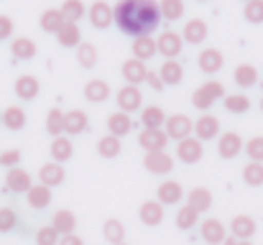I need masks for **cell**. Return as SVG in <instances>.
<instances>
[{
    "mask_svg": "<svg viewBox=\"0 0 263 245\" xmlns=\"http://www.w3.org/2000/svg\"><path fill=\"white\" fill-rule=\"evenodd\" d=\"M156 46H159V54H164V59H176V56L181 54L184 39H181L176 31H164V33L156 39Z\"/></svg>",
    "mask_w": 263,
    "mask_h": 245,
    "instance_id": "obj_10",
    "label": "cell"
},
{
    "mask_svg": "<svg viewBox=\"0 0 263 245\" xmlns=\"http://www.w3.org/2000/svg\"><path fill=\"white\" fill-rule=\"evenodd\" d=\"M15 225H18V215L10 207H3L0 210V233H10V230H15Z\"/></svg>",
    "mask_w": 263,
    "mask_h": 245,
    "instance_id": "obj_48",
    "label": "cell"
},
{
    "mask_svg": "<svg viewBox=\"0 0 263 245\" xmlns=\"http://www.w3.org/2000/svg\"><path fill=\"white\" fill-rule=\"evenodd\" d=\"M138 217H141V222H143V225L156 228V225H161V222H164V204H161L159 199H148V202H143V204H141Z\"/></svg>",
    "mask_w": 263,
    "mask_h": 245,
    "instance_id": "obj_14",
    "label": "cell"
},
{
    "mask_svg": "<svg viewBox=\"0 0 263 245\" xmlns=\"http://www.w3.org/2000/svg\"><path fill=\"white\" fill-rule=\"evenodd\" d=\"M49 154H51V159H54L57 163H64V161H69V159L74 156V146H72V141H69V138L57 136V138L51 141Z\"/></svg>",
    "mask_w": 263,
    "mask_h": 245,
    "instance_id": "obj_27",
    "label": "cell"
},
{
    "mask_svg": "<svg viewBox=\"0 0 263 245\" xmlns=\"http://www.w3.org/2000/svg\"><path fill=\"white\" fill-rule=\"evenodd\" d=\"M26 199H28V207L31 210H46L51 204V189L44 186V184H33L26 192Z\"/></svg>",
    "mask_w": 263,
    "mask_h": 245,
    "instance_id": "obj_22",
    "label": "cell"
},
{
    "mask_svg": "<svg viewBox=\"0 0 263 245\" xmlns=\"http://www.w3.org/2000/svg\"><path fill=\"white\" fill-rule=\"evenodd\" d=\"M120 245H125V243H120Z\"/></svg>",
    "mask_w": 263,
    "mask_h": 245,
    "instance_id": "obj_58",
    "label": "cell"
},
{
    "mask_svg": "<svg viewBox=\"0 0 263 245\" xmlns=\"http://www.w3.org/2000/svg\"><path fill=\"white\" fill-rule=\"evenodd\" d=\"M130 128H133L130 115H128V112H123V110H118V112H112V115L107 118V130H110V136L123 138V136H128V133H130Z\"/></svg>",
    "mask_w": 263,
    "mask_h": 245,
    "instance_id": "obj_26",
    "label": "cell"
},
{
    "mask_svg": "<svg viewBox=\"0 0 263 245\" xmlns=\"http://www.w3.org/2000/svg\"><path fill=\"white\" fill-rule=\"evenodd\" d=\"M161 18L166 21H179L184 15V0H161Z\"/></svg>",
    "mask_w": 263,
    "mask_h": 245,
    "instance_id": "obj_43",
    "label": "cell"
},
{
    "mask_svg": "<svg viewBox=\"0 0 263 245\" xmlns=\"http://www.w3.org/2000/svg\"><path fill=\"white\" fill-rule=\"evenodd\" d=\"M59 245H85V243H82V238H80V235H74V233H72V235H62Z\"/></svg>",
    "mask_w": 263,
    "mask_h": 245,
    "instance_id": "obj_53",
    "label": "cell"
},
{
    "mask_svg": "<svg viewBox=\"0 0 263 245\" xmlns=\"http://www.w3.org/2000/svg\"><path fill=\"white\" fill-rule=\"evenodd\" d=\"M194 136L199 141H212V138H220V120L210 112L199 115L197 123H194Z\"/></svg>",
    "mask_w": 263,
    "mask_h": 245,
    "instance_id": "obj_11",
    "label": "cell"
},
{
    "mask_svg": "<svg viewBox=\"0 0 263 245\" xmlns=\"http://www.w3.org/2000/svg\"><path fill=\"white\" fill-rule=\"evenodd\" d=\"M230 235L238 240H251L256 235V220L248 215H238L230 220Z\"/></svg>",
    "mask_w": 263,
    "mask_h": 245,
    "instance_id": "obj_17",
    "label": "cell"
},
{
    "mask_svg": "<svg viewBox=\"0 0 263 245\" xmlns=\"http://www.w3.org/2000/svg\"><path fill=\"white\" fill-rule=\"evenodd\" d=\"M148 77V69H146V62H141V59H128L125 64H123V80L125 84H141V82H146Z\"/></svg>",
    "mask_w": 263,
    "mask_h": 245,
    "instance_id": "obj_20",
    "label": "cell"
},
{
    "mask_svg": "<svg viewBox=\"0 0 263 245\" xmlns=\"http://www.w3.org/2000/svg\"><path fill=\"white\" fill-rule=\"evenodd\" d=\"M222 245H238V238H233V235H230V238H225V243Z\"/></svg>",
    "mask_w": 263,
    "mask_h": 245,
    "instance_id": "obj_54",
    "label": "cell"
},
{
    "mask_svg": "<svg viewBox=\"0 0 263 245\" xmlns=\"http://www.w3.org/2000/svg\"><path fill=\"white\" fill-rule=\"evenodd\" d=\"M235 84L243 87V89L256 87V84H258V69H256L253 64H240V67L235 69Z\"/></svg>",
    "mask_w": 263,
    "mask_h": 245,
    "instance_id": "obj_37",
    "label": "cell"
},
{
    "mask_svg": "<svg viewBox=\"0 0 263 245\" xmlns=\"http://www.w3.org/2000/svg\"><path fill=\"white\" fill-rule=\"evenodd\" d=\"M110 97V84L105 80H89L85 84V100L89 102H105Z\"/></svg>",
    "mask_w": 263,
    "mask_h": 245,
    "instance_id": "obj_33",
    "label": "cell"
},
{
    "mask_svg": "<svg viewBox=\"0 0 263 245\" xmlns=\"http://www.w3.org/2000/svg\"><path fill=\"white\" fill-rule=\"evenodd\" d=\"M197 222H199V212H197L194 207L184 204V207L176 212V228H179V230H192Z\"/></svg>",
    "mask_w": 263,
    "mask_h": 245,
    "instance_id": "obj_41",
    "label": "cell"
},
{
    "mask_svg": "<svg viewBox=\"0 0 263 245\" xmlns=\"http://www.w3.org/2000/svg\"><path fill=\"white\" fill-rule=\"evenodd\" d=\"M77 62H80V67L92 69V67L97 64V49H95L92 44H80V46H77Z\"/></svg>",
    "mask_w": 263,
    "mask_h": 245,
    "instance_id": "obj_45",
    "label": "cell"
},
{
    "mask_svg": "<svg viewBox=\"0 0 263 245\" xmlns=\"http://www.w3.org/2000/svg\"><path fill=\"white\" fill-rule=\"evenodd\" d=\"M10 36H13V18L0 15V41H5V39H10Z\"/></svg>",
    "mask_w": 263,
    "mask_h": 245,
    "instance_id": "obj_51",
    "label": "cell"
},
{
    "mask_svg": "<svg viewBox=\"0 0 263 245\" xmlns=\"http://www.w3.org/2000/svg\"><path fill=\"white\" fill-rule=\"evenodd\" d=\"M166 141H169V136H166L164 128H143V133L138 136V143H141V148H143L146 154H151V151H164V148H166Z\"/></svg>",
    "mask_w": 263,
    "mask_h": 245,
    "instance_id": "obj_6",
    "label": "cell"
},
{
    "mask_svg": "<svg viewBox=\"0 0 263 245\" xmlns=\"http://www.w3.org/2000/svg\"><path fill=\"white\" fill-rule=\"evenodd\" d=\"M143 166H146V171H151L156 176H164L174 168V156H169L166 151H151V154L143 156Z\"/></svg>",
    "mask_w": 263,
    "mask_h": 245,
    "instance_id": "obj_7",
    "label": "cell"
},
{
    "mask_svg": "<svg viewBox=\"0 0 263 245\" xmlns=\"http://www.w3.org/2000/svg\"><path fill=\"white\" fill-rule=\"evenodd\" d=\"M133 59H141V62H148L159 54V46H156V39L154 36H136L133 39Z\"/></svg>",
    "mask_w": 263,
    "mask_h": 245,
    "instance_id": "obj_15",
    "label": "cell"
},
{
    "mask_svg": "<svg viewBox=\"0 0 263 245\" xmlns=\"http://www.w3.org/2000/svg\"><path fill=\"white\" fill-rule=\"evenodd\" d=\"M57 39H59V44H62L64 49H77V46L82 44V31H80L77 23H69V21H67V23L59 28Z\"/></svg>",
    "mask_w": 263,
    "mask_h": 245,
    "instance_id": "obj_24",
    "label": "cell"
},
{
    "mask_svg": "<svg viewBox=\"0 0 263 245\" xmlns=\"http://www.w3.org/2000/svg\"><path fill=\"white\" fill-rule=\"evenodd\" d=\"M31 186H33V181H31V174H28L26 168H21V166L8 168V176H5V189H8V192L23 194V192H28Z\"/></svg>",
    "mask_w": 263,
    "mask_h": 245,
    "instance_id": "obj_9",
    "label": "cell"
},
{
    "mask_svg": "<svg viewBox=\"0 0 263 245\" xmlns=\"http://www.w3.org/2000/svg\"><path fill=\"white\" fill-rule=\"evenodd\" d=\"M115 100H118V107L123 110V112H136V110H141V105H143V95H141V87H136V84H125V87H120L118 89V95H115Z\"/></svg>",
    "mask_w": 263,
    "mask_h": 245,
    "instance_id": "obj_3",
    "label": "cell"
},
{
    "mask_svg": "<svg viewBox=\"0 0 263 245\" xmlns=\"http://www.w3.org/2000/svg\"><path fill=\"white\" fill-rule=\"evenodd\" d=\"M146 84H148L151 89H156V92L166 87V84H164V80H161V74H159V72H148V77H146Z\"/></svg>",
    "mask_w": 263,
    "mask_h": 245,
    "instance_id": "obj_52",
    "label": "cell"
},
{
    "mask_svg": "<svg viewBox=\"0 0 263 245\" xmlns=\"http://www.w3.org/2000/svg\"><path fill=\"white\" fill-rule=\"evenodd\" d=\"M246 154L251 161H261L263 163V136H256L246 143Z\"/></svg>",
    "mask_w": 263,
    "mask_h": 245,
    "instance_id": "obj_49",
    "label": "cell"
},
{
    "mask_svg": "<svg viewBox=\"0 0 263 245\" xmlns=\"http://www.w3.org/2000/svg\"><path fill=\"white\" fill-rule=\"evenodd\" d=\"M102 235H105V240L110 245H120L125 240V225L120 222V220H105V225H102Z\"/></svg>",
    "mask_w": 263,
    "mask_h": 245,
    "instance_id": "obj_34",
    "label": "cell"
},
{
    "mask_svg": "<svg viewBox=\"0 0 263 245\" xmlns=\"http://www.w3.org/2000/svg\"><path fill=\"white\" fill-rule=\"evenodd\" d=\"M51 228H54L59 235H72L74 228H77L74 212H69V210H57L54 217H51Z\"/></svg>",
    "mask_w": 263,
    "mask_h": 245,
    "instance_id": "obj_23",
    "label": "cell"
},
{
    "mask_svg": "<svg viewBox=\"0 0 263 245\" xmlns=\"http://www.w3.org/2000/svg\"><path fill=\"white\" fill-rule=\"evenodd\" d=\"M243 181L248 186H263V163L261 161H248L243 168Z\"/></svg>",
    "mask_w": 263,
    "mask_h": 245,
    "instance_id": "obj_42",
    "label": "cell"
},
{
    "mask_svg": "<svg viewBox=\"0 0 263 245\" xmlns=\"http://www.w3.org/2000/svg\"><path fill=\"white\" fill-rule=\"evenodd\" d=\"M64 166L57 161H49L44 163L41 168H39V179H41V184L44 186H49V189H54V186H59L62 181H64Z\"/></svg>",
    "mask_w": 263,
    "mask_h": 245,
    "instance_id": "obj_18",
    "label": "cell"
},
{
    "mask_svg": "<svg viewBox=\"0 0 263 245\" xmlns=\"http://www.w3.org/2000/svg\"><path fill=\"white\" fill-rule=\"evenodd\" d=\"M156 197H159V202H161V204H179V202H181V197H184V189H181V184H179V181L166 179V181H161V184H159Z\"/></svg>",
    "mask_w": 263,
    "mask_h": 245,
    "instance_id": "obj_21",
    "label": "cell"
},
{
    "mask_svg": "<svg viewBox=\"0 0 263 245\" xmlns=\"http://www.w3.org/2000/svg\"><path fill=\"white\" fill-rule=\"evenodd\" d=\"M23 159V154L18 151V148H10V151H3L0 154V166H5V168H15L18 163Z\"/></svg>",
    "mask_w": 263,
    "mask_h": 245,
    "instance_id": "obj_50",
    "label": "cell"
},
{
    "mask_svg": "<svg viewBox=\"0 0 263 245\" xmlns=\"http://www.w3.org/2000/svg\"><path fill=\"white\" fill-rule=\"evenodd\" d=\"M202 156H204V146L197 136H189L176 143V159L181 163H197Z\"/></svg>",
    "mask_w": 263,
    "mask_h": 245,
    "instance_id": "obj_4",
    "label": "cell"
},
{
    "mask_svg": "<svg viewBox=\"0 0 263 245\" xmlns=\"http://www.w3.org/2000/svg\"><path fill=\"white\" fill-rule=\"evenodd\" d=\"M3 125H5L8 130H21V128L26 125V112H23V107H18V105L5 107V110H3Z\"/></svg>",
    "mask_w": 263,
    "mask_h": 245,
    "instance_id": "obj_35",
    "label": "cell"
},
{
    "mask_svg": "<svg viewBox=\"0 0 263 245\" xmlns=\"http://www.w3.org/2000/svg\"><path fill=\"white\" fill-rule=\"evenodd\" d=\"M15 97H21V100H33L36 95H39V89H41V84L39 80L33 77V74H23V77H18L15 80Z\"/></svg>",
    "mask_w": 263,
    "mask_h": 245,
    "instance_id": "obj_28",
    "label": "cell"
},
{
    "mask_svg": "<svg viewBox=\"0 0 263 245\" xmlns=\"http://www.w3.org/2000/svg\"><path fill=\"white\" fill-rule=\"evenodd\" d=\"M220 97H225V87H222V82L210 80V82H204V84H199V87L194 89V95H192V105H194L197 110L207 112Z\"/></svg>",
    "mask_w": 263,
    "mask_h": 245,
    "instance_id": "obj_2",
    "label": "cell"
},
{
    "mask_svg": "<svg viewBox=\"0 0 263 245\" xmlns=\"http://www.w3.org/2000/svg\"><path fill=\"white\" fill-rule=\"evenodd\" d=\"M243 148H246V146H243L240 136L233 133V130H228V133H222V136L217 138V154H220L222 159H235Z\"/></svg>",
    "mask_w": 263,
    "mask_h": 245,
    "instance_id": "obj_13",
    "label": "cell"
},
{
    "mask_svg": "<svg viewBox=\"0 0 263 245\" xmlns=\"http://www.w3.org/2000/svg\"><path fill=\"white\" fill-rule=\"evenodd\" d=\"M62 240V235L49 225V228H41L39 233H36V245H59Z\"/></svg>",
    "mask_w": 263,
    "mask_h": 245,
    "instance_id": "obj_47",
    "label": "cell"
},
{
    "mask_svg": "<svg viewBox=\"0 0 263 245\" xmlns=\"http://www.w3.org/2000/svg\"><path fill=\"white\" fill-rule=\"evenodd\" d=\"M115 23L128 36H151L161 21V5L156 0H118Z\"/></svg>",
    "mask_w": 263,
    "mask_h": 245,
    "instance_id": "obj_1",
    "label": "cell"
},
{
    "mask_svg": "<svg viewBox=\"0 0 263 245\" xmlns=\"http://www.w3.org/2000/svg\"><path fill=\"white\" fill-rule=\"evenodd\" d=\"M243 15L248 23H263V0H248L243 8Z\"/></svg>",
    "mask_w": 263,
    "mask_h": 245,
    "instance_id": "obj_46",
    "label": "cell"
},
{
    "mask_svg": "<svg viewBox=\"0 0 263 245\" xmlns=\"http://www.w3.org/2000/svg\"><path fill=\"white\" fill-rule=\"evenodd\" d=\"M159 74H161L164 84H179V82L184 80V67H181V62H176V59H164Z\"/></svg>",
    "mask_w": 263,
    "mask_h": 245,
    "instance_id": "obj_32",
    "label": "cell"
},
{
    "mask_svg": "<svg viewBox=\"0 0 263 245\" xmlns=\"http://www.w3.org/2000/svg\"><path fill=\"white\" fill-rule=\"evenodd\" d=\"M225 110L233 115H246L251 110L248 95H225Z\"/></svg>",
    "mask_w": 263,
    "mask_h": 245,
    "instance_id": "obj_39",
    "label": "cell"
},
{
    "mask_svg": "<svg viewBox=\"0 0 263 245\" xmlns=\"http://www.w3.org/2000/svg\"><path fill=\"white\" fill-rule=\"evenodd\" d=\"M261 110H263V97H261Z\"/></svg>",
    "mask_w": 263,
    "mask_h": 245,
    "instance_id": "obj_57",
    "label": "cell"
},
{
    "mask_svg": "<svg viewBox=\"0 0 263 245\" xmlns=\"http://www.w3.org/2000/svg\"><path fill=\"white\" fill-rule=\"evenodd\" d=\"M246 3H248V0H246Z\"/></svg>",
    "mask_w": 263,
    "mask_h": 245,
    "instance_id": "obj_59",
    "label": "cell"
},
{
    "mask_svg": "<svg viewBox=\"0 0 263 245\" xmlns=\"http://www.w3.org/2000/svg\"><path fill=\"white\" fill-rule=\"evenodd\" d=\"M199 235H202V240L207 245H220V243H225V238H228L225 225H222L220 220H215V217H207V220L199 225Z\"/></svg>",
    "mask_w": 263,
    "mask_h": 245,
    "instance_id": "obj_12",
    "label": "cell"
},
{
    "mask_svg": "<svg viewBox=\"0 0 263 245\" xmlns=\"http://www.w3.org/2000/svg\"><path fill=\"white\" fill-rule=\"evenodd\" d=\"M192 133H194V123L189 120V115L176 112V115H169V118H166V136L174 138L176 143L184 141V138H189Z\"/></svg>",
    "mask_w": 263,
    "mask_h": 245,
    "instance_id": "obj_5",
    "label": "cell"
},
{
    "mask_svg": "<svg viewBox=\"0 0 263 245\" xmlns=\"http://www.w3.org/2000/svg\"><path fill=\"white\" fill-rule=\"evenodd\" d=\"M62 15H64V21H69V23H77L80 18H85V3L82 0H64L62 3Z\"/></svg>",
    "mask_w": 263,
    "mask_h": 245,
    "instance_id": "obj_40",
    "label": "cell"
},
{
    "mask_svg": "<svg viewBox=\"0 0 263 245\" xmlns=\"http://www.w3.org/2000/svg\"><path fill=\"white\" fill-rule=\"evenodd\" d=\"M64 115H67V112H62V110H57V107L46 115V130H49V136L57 138V136L64 133Z\"/></svg>",
    "mask_w": 263,
    "mask_h": 245,
    "instance_id": "obj_44",
    "label": "cell"
},
{
    "mask_svg": "<svg viewBox=\"0 0 263 245\" xmlns=\"http://www.w3.org/2000/svg\"><path fill=\"white\" fill-rule=\"evenodd\" d=\"M238 245H253L251 240H238Z\"/></svg>",
    "mask_w": 263,
    "mask_h": 245,
    "instance_id": "obj_55",
    "label": "cell"
},
{
    "mask_svg": "<svg viewBox=\"0 0 263 245\" xmlns=\"http://www.w3.org/2000/svg\"><path fill=\"white\" fill-rule=\"evenodd\" d=\"M0 125H3V112H0Z\"/></svg>",
    "mask_w": 263,
    "mask_h": 245,
    "instance_id": "obj_56",
    "label": "cell"
},
{
    "mask_svg": "<svg viewBox=\"0 0 263 245\" xmlns=\"http://www.w3.org/2000/svg\"><path fill=\"white\" fill-rule=\"evenodd\" d=\"M141 123H143V128H164L166 125V112L159 105H146L141 110Z\"/></svg>",
    "mask_w": 263,
    "mask_h": 245,
    "instance_id": "obj_31",
    "label": "cell"
},
{
    "mask_svg": "<svg viewBox=\"0 0 263 245\" xmlns=\"http://www.w3.org/2000/svg\"><path fill=\"white\" fill-rule=\"evenodd\" d=\"M87 18L95 28H107V26L115 21V10H112L105 0H95L87 8Z\"/></svg>",
    "mask_w": 263,
    "mask_h": 245,
    "instance_id": "obj_8",
    "label": "cell"
},
{
    "mask_svg": "<svg viewBox=\"0 0 263 245\" xmlns=\"http://www.w3.org/2000/svg\"><path fill=\"white\" fill-rule=\"evenodd\" d=\"M181 39H184L186 44H192V46H199V44L207 39V23H204L202 18L186 21V26H184V31H181Z\"/></svg>",
    "mask_w": 263,
    "mask_h": 245,
    "instance_id": "obj_19",
    "label": "cell"
},
{
    "mask_svg": "<svg viewBox=\"0 0 263 245\" xmlns=\"http://www.w3.org/2000/svg\"><path fill=\"white\" fill-rule=\"evenodd\" d=\"M36 51H39V49H36V41H33V39L18 36V39L10 41V54H13L15 59H33Z\"/></svg>",
    "mask_w": 263,
    "mask_h": 245,
    "instance_id": "obj_30",
    "label": "cell"
},
{
    "mask_svg": "<svg viewBox=\"0 0 263 245\" xmlns=\"http://www.w3.org/2000/svg\"><path fill=\"white\" fill-rule=\"evenodd\" d=\"M97 154H100L102 159H115V156H120V138H118V136H102V138L97 141Z\"/></svg>",
    "mask_w": 263,
    "mask_h": 245,
    "instance_id": "obj_38",
    "label": "cell"
},
{
    "mask_svg": "<svg viewBox=\"0 0 263 245\" xmlns=\"http://www.w3.org/2000/svg\"><path fill=\"white\" fill-rule=\"evenodd\" d=\"M222 64H225V59H222V54L217 49H202L199 56H197V67L204 74H217L222 69Z\"/></svg>",
    "mask_w": 263,
    "mask_h": 245,
    "instance_id": "obj_16",
    "label": "cell"
},
{
    "mask_svg": "<svg viewBox=\"0 0 263 245\" xmlns=\"http://www.w3.org/2000/svg\"><path fill=\"white\" fill-rule=\"evenodd\" d=\"M186 204L194 207L199 215L207 212V210L212 207V194H210V189H204V186H194V189L186 194Z\"/></svg>",
    "mask_w": 263,
    "mask_h": 245,
    "instance_id": "obj_29",
    "label": "cell"
},
{
    "mask_svg": "<svg viewBox=\"0 0 263 245\" xmlns=\"http://www.w3.org/2000/svg\"><path fill=\"white\" fill-rule=\"evenodd\" d=\"M87 130V112L82 110H69L64 115V133L67 136H80Z\"/></svg>",
    "mask_w": 263,
    "mask_h": 245,
    "instance_id": "obj_25",
    "label": "cell"
},
{
    "mask_svg": "<svg viewBox=\"0 0 263 245\" xmlns=\"http://www.w3.org/2000/svg\"><path fill=\"white\" fill-rule=\"evenodd\" d=\"M64 23H67V21H64L62 10H57V8H49V10L41 13V28H44L46 33H59V28H62Z\"/></svg>",
    "mask_w": 263,
    "mask_h": 245,
    "instance_id": "obj_36",
    "label": "cell"
}]
</instances>
